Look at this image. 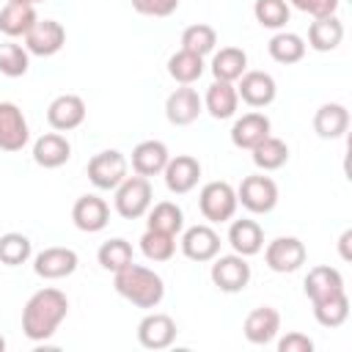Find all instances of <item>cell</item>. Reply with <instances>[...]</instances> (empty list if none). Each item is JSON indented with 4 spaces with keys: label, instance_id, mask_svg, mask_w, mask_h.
Wrapping results in <instances>:
<instances>
[{
    "label": "cell",
    "instance_id": "6da1fadb",
    "mask_svg": "<svg viewBox=\"0 0 352 352\" xmlns=\"http://www.w3.org/2000/svg\"><path fill=\"white\" fill-rule=\"evenodd\" d=\"M66 314H69V297L60 289L55 286L38 289L36 294H30V300L22 308V333L36 344L47 341L55 336Z\"/></svg>",
    "mask_w": 352,
    "mask_h": 352
},
{
    "label": "cell",
    "instance_id": "7a4b0ae2",
    "mask_svg": "<svg viewBox=\"0 0 352 352\" xmlns=\"http://www.w3.org/2000/svg\"><path fill=\"white\" fill-rule=\"evenodd\" d=\"M113 286L126 302L146 308V311L157 308L165 297V280L154 270L135 264V261H129L124 270L113 272Z\"/></svg>",
    "mask_w": 352,
    "mask_h": 352
},
{
    "label": "cell",
    "instance_id": "3957f363",
    "mask_svg": "<svg viewBox=\"0 0 352 352\" xmlns=\"http://www.w3.org/2000/svg\"><path fill=\"white\" fill-rule=\"evenodd\" d=\"M236 190L228 182H206L198 192V209L209 223H228L236 214Z\"/></svg>",
    "mask_w": 352,
    "mask_h": 352
},
{
    "label": "cell",
    "instance_id": "277c9868",
    "mask_svg": "<svg viewBox=\"0 0 352 352\" xmlns=\"http://www.w3.org/2000/svg\"><path fill=\"white\" fill-rule=\"evenodd\" d=\"M151 201H154L151 182H148L146 176H138V173H135V176H126V179L116 187V198H113L116 212H118L121 217H126V220L143 217V214L148 212Z\"/></svg>",
    "mask_w": 352,
    "mask_h": 352
},
{
    "label": "cell",
    "instance_id": "5b68a950",
    "mask_svg": "<svg viewBox=\"0 0 352 352\" xmlns=\"http://www.w3.org/2000/svg\"><path fill=\"white\" fill-rule=\"evenodd\" d=\"M129 173V160L118 148H104L88 160V179L96 190H116Z\"/></svg>",
    "mask_w": 352,
    "mask_h": 352
},
{
    "label": "cell",
    "instance_id": "8992f818",
    "mask_svg": "<svg viewBox=\"0 0 352 352\" xmlns=\"http://www.w3.org/2000/svg\"><path fill=\"white\" fill-rule=\"evenodd\" d=\"M236 201L250 214H267L278 206V184L264 173L245 176L242 184L236 187Z\"/></svg>",
    "mask_w": 352,
    "mask_h": 352
},
{
    "label": "cell",
    "instance_id": "52a82bcc",
    "mask_svg": "<svg viewBox=\"0 0 352 352\" xmlns=\"http://www.w3.org/2000/svg\"><path fill=\"white\" fill-rule=\"evenodd\" d=\"M250 264H248V258L245 256H239V253H228V256H214L212 258V270H209V278H212V283L220 289V292H226V294H236V292H242L248 283H250Z\"/></svg>",
    "mask_w": 352,
    "mask_h": 352
},
{
    "label": "cell",
    "instance_id": "ba28073f",
    "mask_svg": "<svg viewBox=\"0 0 352 352\" xmlns=\"http://www.w3.org/2000/svg\"><path fill=\"white\" fill-rule=\"evenodd\" d=\"M305 245L297 236H275L267 248H264V261L272 272H297L305 264Z\"/></svg>",
    "mask_w": 352,
    "mask_h": 352
},
{
    "label": "cell",
    "instance_id": "9c48e42d",
    "mask_svg": "<svg viewBox=\"0 0 352 352\" xmlns=\"http://www.w3.org/2000/svg\"><path fill=\"white\" fill-rule=\"evenodd\" d=\"M179 248L190 261H212L220 253V234L209 223H198V226L182 228Z\"/></svg>",
    "mask_w": 352,
    "mask_h": 352
},
{
    "label": "cell",
    "instance_id": "30bf717a",
    "mask_svg": "<svg viewBox=\"0 0 352 352\" xmlns=\"http://www.w3.org/2000/svg\"><path fill=\"white\" fill-rule=\"evenodd\" d=\"M66 44V30L55 19H36V25L25 33V50L38 58L58 55Z\"/></svg>",
    "mask_w": 352,
    "mask_h": 352
},
{
    "label": "cell",
    "instance_id": "8fae6325",
    "mask_svg": "<svg viewBox=\"0 0 352 352\" xmlns=\"http://www.w3.org/2000/svg\"><path fill=\"white\" fill-rule=\"evenodd\" d=\"M80 258L72 248H60V245H52V248H44L41 253L33 256V272L44 280H60V278H69L74 270H77Z\"/></svg>",
    "mask_w": 352,
    "mask_h": 352
},
{
    "label": "cell",
    "instance_id": "7c38bea8",
    "mask_svg": "<svg viewBox=\"0 0 352 352\" xmlns=\"http://www.w3.org/2000/svg\"><path fill=\"white\" fill-rule=\"evenodd\" d=\"M176 333L179 327L173 316L160 314V311H151L138 322V341L146 349H168L176 341Z\"/></svg>",
    "mask_w": 352,
    "mask_h": 352
},
{
    "label": "cell",
    "instance_id": "4fadbf2b",
    "mask_svg": "<svg viewBox=\"0 0 352 352\" xmlns=\"http://www.w3.org/2000/svg\"><path fill=\"white\" fill-rule=\"evenodd\" d=\"M30 140L28 118L14 102H0V148L3 151H22Z\"/></svg>",
    "mask_w": 352,
    "mask_h": 352
},
{
    "label": "cell",
    "instance_id": "5bb4252c",
    "mask_svg": "<svg viewBox=\"0 0 352 352\" xmlns=\"http://www.w3.org/2000/svg\"><path fill=\"white\" fill-rule=\"evenodd\" d=\"M236 94L245 104L250 107H267L275 102L278 96V85H275V77L270 72H245L239 80H236Z\"/></svg>",
    "mask_w": 352,
    "mask_h": 352
},
{
    "label": "cell",
    "instance_id": "9a60e30c",
    "mask_svg": "<svg viewBox=\"0 0 352 352\" xmlns=\"http://www.w3.org/2000/svg\"><path fill=\"white\" fill-rule=\"evenodd\" d=\"M85 102L77 94H60L47 107V124L55 132H72L85 121Z\"/></svg>",
    "mask_w": 352,
    "mask_h": 352
},
{
    "label": "cell",
    "instance_id": "2e32d148",
    "mask_svg": "<svg viewBox=\"0 0 352 352\" xmlns=\"http://www.w3.org/2000/svg\"><path fill=\"white\" fill-rule=\"evenodd\" d=\"M162 176H165V187L173 195H187L195 190V184L201 179V162L192 154H176L168 160Z\"/></svg>",
    "mask_w": 352,
    "mask_h": 352
},
{
    "label": "cell",
    "instance_id": "e0dca14e",
    "mask_svg": "<svg viewBox=\"0 0 352 352\" xmlns=\"http://www.w3.org/2000/svg\"><path fill=\"white\" fill-rule=\"evenodd\" d=\"M242 333L250 344L256 346H267L278 338L280 333V314L272 308V305H258L253 308L248 316H245V324H242Z\"/></svg>",
    "mask_w": 352,
    "mask_h": 352
},
{
    "label": "cell",
    "instance_id": "ac0fdd59",
    "mask_svg": "<svg viewBox=\"0 0 352 352\" xmlns=\"http://www.w3.org/2000/svg\"><path fill=\"white\" fill-rule=\"evenodd\" d=\"M204 110V99L198 96L195 88L190 85H179L176 91L168 94L165 99V118L173 124V126H187L192 124Z\"/></svg>",
    "mask_w": 352,
    "mask_h": 352
},
{
    "label": "cell",
    "instance_id": "d6986e66",
    "mask_svg": "<svg viewBox=\"0 0 352 352\" xmlns=\"http://www.w3.org/2000/svg\"><path fill=\"white\" fill-rule=\"evenodd\" d=\"M72 220H74V226H77L80 231L96 234V231H102V228L110 223V206H107L104 198H99V195H94V192L80 195V198L74 201V206H72Z\"/></svg>",
    "mask_w": 352,
    "mask_h": 352
},
{
    "label": "cell",
    "instance_id": "ffe728a7",
    "mask_svg": "<svg viewBox=\"0 0 352 352\" xmlns=\"http://www.w3.org/2000/svg\"><path fill=\"white\" fill-rule=\"evenodd\" d=\"M72 160V143L66 140V135L60 132H44L36 143H33V162L38 168H60Z\"/></svg>",
    "mask_w": 352,
    "mask_h": 352
},
{
    "label": "cell",
    "instance_id": "44dd1931",
    "mask_svg": "<svg viewBox=\"0 0 352 352\" xmlns=\"http://www.w3.org/2000/svg\"><path fill=\"white\" fill-rule=\"evenodd\" d=\"M228 245L234 253L250 258L256 253H261L264 248V228L250 220V217H242V220H234L231 217V226H228Z\"/></svg>",
    "mask_w": 352,
    "mask_h": 352
},
{
    "label": "cell",
    "instance_id": "7402d4cb",
    "mask_svg": "<svg viewBox=\"0 0 352 352\" xmlns=\"http://www.w3.org/2000/svg\"><path fill=\"white\" fill-rule=\"evenodd\" d=\"M170 160V151L162 140H140L135 148H132V170L138 176H157L165 170Z\"/></svg>",
    "mask_w": 352,
    "mask_h": 352
},
{
    "label": "cell",
    "instance_id": "603a6c76",
    "mask_svg": "<svg viewBox=\"0 0 352 352\" xmlns=\"http://www.w3.org/2000/svg\"><path fill=\"white\" fill-rule=\"evenodd\" d=\"M270 129H272V124H270V118L264 113H258V110L245 113L231 126V143L236 148H248L250 151L256 143H261L270 135Z\"/></svg>",
    "mask_w": 352,
    "mask_h": 352
},
{
    "label": "cell",
    "instance_id": "cb8c5ba5",
    "mask_svg": "<svg viewBox=\"0 0 352 352\" xmlns=\"http://www.w3.org/2000/svg\"><path fill=\"white\" fill-rule=\"evenodd\" d=\"M302 289H305V297H308L311 302H319V300H324V297H330V294H336V292H344L346 286H344V275H341L336 267L319 264V267H311V270H308Z\"/></svg>",
    "mask_w": 352,
    "mask_h": 352
},
{
    "label": "cell",
    "instance_id": "d4e9b609",
    "mask_svg": "<svg viewBox=\"0 0 352 352\" xmlns=\"http://www.w3.org/2000/svg\"><path fill=\"white\" fill-rule=\"evenodd\" d=\"M346 129H349V110L341 102H324V104H319V110L314 113V132L322 140L344 138Z\"/></svg>",
    "mask_w": 352,
    "mask_h": 352
},
{
    "label": "cell",
    "instance_id": "484cf974",
    "mask_svg": "<svg viewBox=\"0 0 352 352\" xmlns=\"http://www.w3.org/2000/svg\"><path fill=\"white\" fill-rule=\"evenodd\" d=\"M239 107V94H236V85L234 82H223V80H214L206 94H204V110L217 118V121H226L236 113Z\"/></svg>",
    "mask_w": 352,
    "mask_h": 352
},
{
    "label": "cell",
    "instance_id": "4316f807",
    "mask_svg": "<svg viewBox=\"0 0 352 352\" xmlns=\"http://www.w3.org/2000/svg\"><path fill=\"white\" fill-rule=\"evenodd\" d=\"M38 14H36V6H28V3H6L0 8V33L8 36V38H25V33L36 25Z\"/></svg>",
    "mask_w": 352,
    "mask_h": 352
},
{
    "label": "cell",
    "instance_id": "83f0119b",
    "mask_svg": "<svg viewBox=\"0 0 352 352\" xmlns=\"http://www.w3.org/2000/svg\"><path fill=\"white\" fill-rule=\"evenodd\" d=\"M344 41V22L333 14V16H322L314 19L308 25V47L316 52H330Z\"/></svg>",
    "mask_w": 352,
    "mask_h": 352
},
{
    "label": "cell",
    "instance_id": "f1b7e54d",
    "mask_svg": "<svg viewBox=\"0 0 352 352\" xmlns=\"http://www.w3.org/2000/svg\"><path fill=\"white\" fill-rule=\"evenodd\" d=\"M248 72V52L239 47H220L212 55V74L223 82H236Z\"/></svg>",
    "mask_w": 352,
    "mask_h": 352
},
{
    "label": "cell",
    "instance_id": "f546056e",
    "mask_svg": "<svg viewBox=\"0 0 352 352\" xmlns=\"http://www.w3.org/2000/svg\"><path fill=\"white\" fill-rule=\"evenodd\" d=\"M305 38L292 33V30H278L270 44H267V52L275 63H283V66H292V63H300L305 58Z\"/></svg>",
    "mask_w": 352,
    "mask_h": 352
},
{
    "label": "cell",
    "instance_id": "4dcf8cb0",
    "mask_svg": "<svg viewBox=\"0 0 352 352\" xmlns=\"http://www.w3.org/2000/svg\"><path fill=\"white\" fill-rule=\"evenodd\" d=\"M146 228H154V231H165V234L179 236L182 228H184V212H182V206L173 204V201L151 204L148 212H146Z\"/></svg>",
    "mask_w": 352,
    "mask_h": 352
},
{
    "label": "cell",
    "instance_id": "1f68e13d",
    "mask_svg": "<svg viewBox=\"0 0 352 352\" xmlns=\"http://www.w3.org/2000/svg\"><path fill=\"white\" fill-rule=\"evenodd\" d=\"M314 305V319L322 324V327H341L346 319H349V294L346 289L344 292H336L319 302H311Z\"/></svg>",
    "mask_w": 352,
    "mask_h": 352
},
{
    "label": "cell",
    "instance_id": "d6a6232c",
    "mask_svg": "<svg viewBox=\"0 0 352 352\" xmlns=\"http://www.w3.org/2000/svg\"><path fill=\"white\" fill-rule=\"evenodd\" d=\"M250 154H253V165L258 170H264V173L267 170H278V168H283L289 162V146L275 135H267L261 143H256L250 148Z\"/></svg>",
    "mask_w": 352,
    "mask_h": 352
},
{
    "label": "cell",
    "instance_id": "836d02e7",
    "mask_svg": "<svg viewBox=\"0 0 352 352\" xmlns=\"http://www.w3.org/2000/svg\"><path fill=\"white\" fill-rule=\"evenodd\" d=\"M96 261H99L102 270L118 272V270H124L129 261H135V250H132V245H129L124 236H113V239H107V242L99 245Z\"/></svg>",
    "mask_w": 352,
    "mask_h": 352
},
{
    "label": "cell",
    "instance_id": "e575fe53",
    "mask_svg": "<svg viewBox=\"0 0 352 352\" xmlns=\"http://www.w3.org/2000/svg\"><path fill=\"white\" fill-rule=\"evenodd\" d=\"M168 74L179 82V85H192L195 80H201L204 74V58L187 50H179L168 58Z\"/></svg>",
    "mask_w": 352,
    "mask_h": 352
},
{
    "label": "cell",
    "instance_id": "d590c367",
    "mask_svg": "<svg viewBox=\"0 0 352 352\" xmlns=\"http://www.w3.org/2000/svg\"><path fill=\"white\" fill-rule=\"evenodd\" d=\"M214 47H217V30L212 25L195 22V25L184 28V33H182V50L206 58L209 52H214Z\"/></svg>",
    "mask_w": 352,
    "mask_h": 352
},
{
    "label": "cell",
    "instance_id": "8d00e7d4",
    "mask_svg": "<svg viewBox=\"0 0 352 352\" xmlns=\"http://www.w3.org/2000/svg\"><path fill=\"white\" fill-rule=\"evenodd\" d=\"M140 253L148 261H170L173 253H176V236L165 234V231L146 228L143 236H140Z\"/></svg>",
    "mask_w": 352,
    "mask_h": 352
},
{
    "label": "cell",
    "instance_id": "74e56055",
    "mask_svg": "<svg viewBox=\"0 0 352 352\" xmlns=\"http://www.w3.org/2000/svg\"><path fill=\"white\" fill-rule=\"evenodd\" d=\"M253 16L267 30H283L289 16H292V8H289L286 0H256L253 3Z\"/></svg>",
    "mask_w": 352,
    "mask_h": 352
},
{
    "label": "cell",
    "instance_id": "f35d334b",
    "mask_svg": "<svg viewBox=\"0 0 352 352\" xmlns=\"http://www.w3.org/2000/svg\"><path fill=\"white\" fill-rule=\"evenodd\" d=\"M30 256H33V245H30V239H28L25 234L8 231V234L0 236V261H3L6 267H19V264H25Z\"/></svg>",
    "mask_w": 352,
    "mask_h": 352
},
{
    "label": "cell",
    "instance_id": "ab89813d",
    "mask_svg": "<svg viewBox=\"0 0 352 352\" xmlns=\"http://www.w3.org/2000/svg\"><path fill=\"white\" fill-rule=\"evenodd\" d=\"M28 69H30V52L22 44H16L14 38L3 41L0 44V74L22 77V74H28Z\"/></svg>",
    "mask_w": 352,
    "mask_h": 352
},
{
    "label": "cell",
    "instance_id": "60d3db41",
    "mask_svg": "<svg viewBox=\"0 0 352 352\" xmlns=\"http://www.w3.org/2000/svg\"><path fill=\"white\" fill-rule=\"evenodd\" d=\"M289 6H294L297 11L308 14L311 19H322V16H333L338 11L341 0H286Z\"/></svg>",
    "mask_w": 352,
    "mask_h": 352
},
{
    "label": "cell",
    "instance_id": "b9f144b4",
    "mask_svg": "<svg viewBox=\"0 0 352 352\" xmlns=\"http://www.w3.org/2000/svg\"><path fill=\"white\" fill-rule=\"evenodd\" d=\"M132 8L143 16H170L179 8V0H132Z\"/></svg>",
    "mask_w": 352,
    "mask_h": 352
},
{
    "label": "cell",
    "instance_id": "7bdbcfd3",
    "mask_svg": "<svg viewBox=\"0 0 352 352\" xmlns=\"http://www.w3.org/2000/svg\"><path fill=\"white\" fill-rule=\"evenodd\" d=\"M278 352H314V341L305 333H286L283 338H278Z\"/></svg>",
    "mask_w": 352,
    "mask_h": 352
},
{
    "label": "cell",
    "instance_id": "ee69618b",
    "mask_svg": "<svg viewBox=\"0 0 352 352\" xmlns=\"http://www.w3.org/2000/svg\"><path fill=\"white\" fill-rule=\"evenodd\" d=\"M349 242H352V228H346V231L338 236V253H341V258H344V261H349V258H352Z\"/></svg>",
    "mask_w": 352,
    "mask_h": 352
},
{
    "label": "cell",
    "instance_id": "f6af8a7d",
    "mask_svg": "<svg viewBox=\"0 0 352 352\" xmlns=\"http://www.w3.org/2000/svg\"><path fill=\"white\" fill-rule=\"evenodd\" d=\"M11 3H28V6H36V3H44V0H11Z\"/></svg>",
    "mask_w": 352,
    "mask_h": 352
},
{
    "label": "cell",
    "instance_id": "bcb514c9",
    "mask_svg": "<svg viewBox=\"0 0 352 352\" xmlns=\"http://www.w3.org/2000/svg\"><path fill=\"white\" fill-rule=\"evenodd\" d=\"M0 352H6V338L0 336Z\"/></svg>",
    "mask_w": 352,
    "mask_h": 352
}]
</instances>
